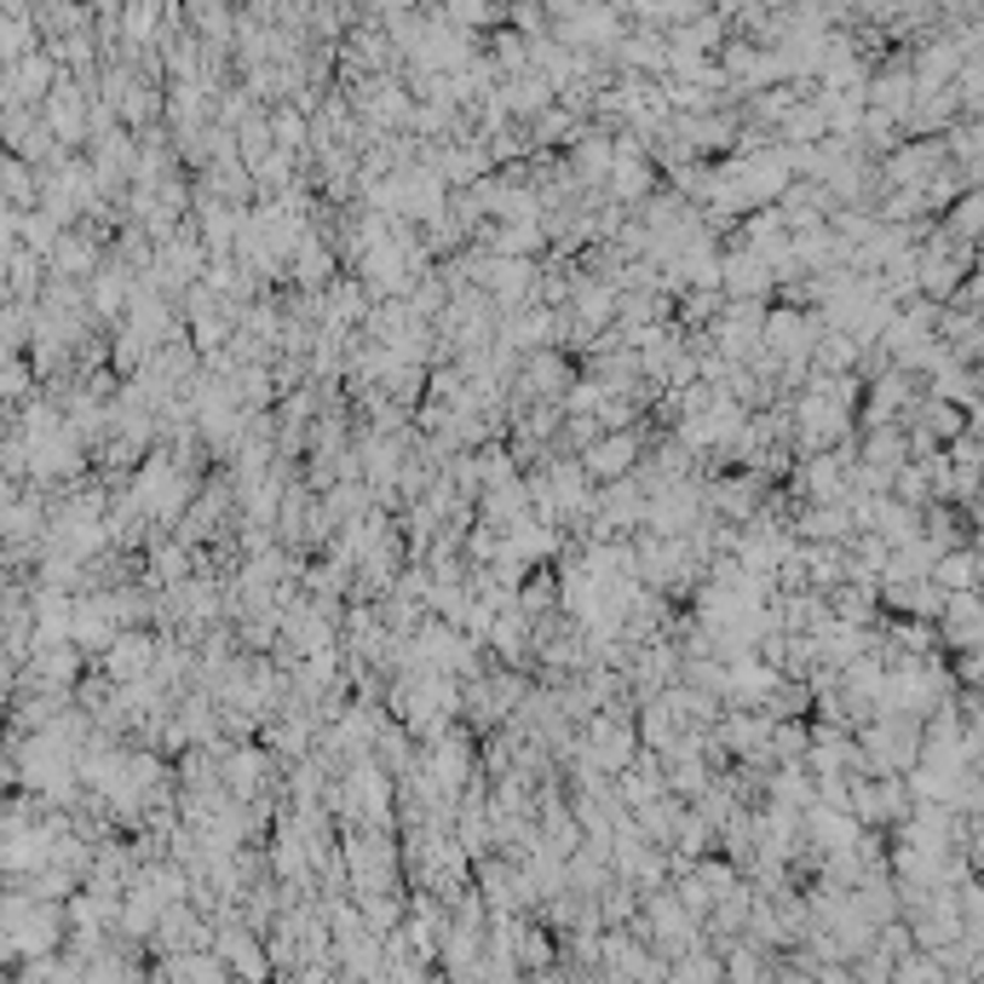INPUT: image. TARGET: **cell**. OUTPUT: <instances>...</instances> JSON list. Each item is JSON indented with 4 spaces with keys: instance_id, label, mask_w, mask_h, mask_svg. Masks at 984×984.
Segmentation results:
<instances>
[{
    "instance_id": "cell-6",
    "label": "cell",
    "mask_w": 984,
    "mask_h": 984,
    "mask_svg": "<svg viewBox=\"0 0 984 984\" xmlns=\"http://www.w3.org/2000/svg\"><path fill=\"white\" fill-rule=\"evenodd\" d=\"M846 524H852V518H846L841 507H818V513L800 518V536H841Z\"/></svg>"
},
{
    "instance_id": "cell-3",
    "label": "cell",
    "mask_w": 984,
    "mask_h": 984,
    "mask_svg": "<svg viewBox=\"0 0 984 984\" xmlns=\"http://www.w3.org/2000/svg\"><path fill=\"white\" fill-rule=\"evenodd\" d=\"M593 761H599V766H611V772H622L627 761H634V743H627V731H616L611 720H599V725H593Z\"/></svg>"
},
{
    "instance_id": "cell-2",
    "label": "cell",
    "mask_w": 984,
    "mask_h": 984,
    "mask_svg": "<svg viewBox=\"0 0 984 984\" xmlns=\"http://www.w3.org/2000/svg\"><path fill=\"white\" fill-rule=\"evenodd\" d=\"M634 449H639V438L634 433H622V438H604L593 456H588V472H599V478H622L627 472V461H634Z\"/></svg>"
},
{
    "instance_id": "cell-5",
    "label": "cell",
    "mask_w": 984,
    "mask_h": 984,
    "mask_svg": "<svg viewBox=\"0 0 984 984\" xmlns=\"http://www.w3.org/2000/svg\"><path fill=\"white\" fill-rule=\"evenodd\" d=\"M144 663H150V639H121V645L110 650V674H116V679H139Z\"/></svg>"
},
{
    "instance_id": "cell-1",
    "label": "cell",
    "mask_w": 984,
    "mask_h": 984,
    "mask_svg": "<svg viewBox=\"0 0 984 984\" xmlns=\"http://www.w3.org/2000/svg\"><path fill=\"white\" fill-rule=\"evenodd\" d=\"M185 478H179V467H167V461H156L144 478H139V507L150 513V518H173L179 513V501H185Z\"/></svg>"
},
{
    "instance_id": "cell-4",
    "label": "cell",
    "mask_w": 984,
    "mask_h": 984,
    "mask_svg": "<svg viewBox=\"0 0 984 984\" xmlns=\"http://www.w3.org/2000/svg\"><path fill=\"white\" fill-rule=\"evenodd\" d=\"M932 582L950 588V593H967L973 588V553H944V559L932 565Z\"/></svg>"
}]
</instances>
